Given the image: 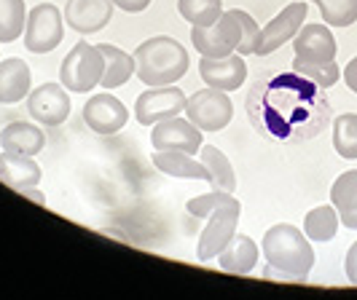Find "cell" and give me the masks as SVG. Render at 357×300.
I'll return each instance as SVG.
<instances>
[{"label":"cell","mask_w":357,"mask_h":300,"mask_svg":"<svg viewBox=\"0 0 357 300\" xmlns=\"http://www.w3.org/2000/svg\"><path fill=\"white\" fill-rule=\"evenodd\" d=\"M135 72L145 86H169L188 72V49L169 35H153L135 49Z\"/></svg>","instance_id":"6da1fadb"},{"label":"cell","mask_w":357,"mask_h":300,"mask_svg":"<svg viewBox=\"0 0 357 300\" xmlns=\"http://www.w3.org/2000/svg\"><path fill=\"white\" fill-rule=\"evenodd\" d=\"M261 252L268 265L277 271L290 274L296 282H306V276L314 268V249L309 244V236L290 223H277L264 233Z\"/></svg>","instance_id":"7a4b0ae2"},{"label":"cell","mask_w":357,"mask_h":300,"mask_svg":"<svg viewBox=\"0 0 357 300\" xmlns=\"http://www.w3.org/2000/svg\"><path fill=\"white\" fill-rule=\"evenodd\" d=\"M102 72H105V59L100 49L86 40H78L70 54L62 59L59 84L73 94H89L94 86H100Z\"/></svg>","instance_id":"3957f363"},{"label":"cell","mask_w":357,"mask_h":300,"mask_svg":"<svg viewBox=\"0 0 357 300\" xmlns=\"http://www.w3.org/2000/svg\"><path fill=\"white\" fill-rule=\"evenodd\" d=\"M24 46L33 54H49L65 40V14L54 3H38L27 11Z\"/></svg>","instance_id":"277c9868"},{"label":"cell","mask_w":357,"mask_h":300,"mask_svg":"<svg viewBox=\"0 0 357 300\" xmlns=\"http://www.w3.org/2000/svg\"><path fill=\"white\" fill-rule=\"evenodd\" d=\"M185 118L202 132H223L234 118L229 91H220L213 86L194 91L185 102Z\"/></svg>","instance_id":"5b68a950"},{"label":"cell","mask_w":357,"mask_h":300,"mask_svg":"<svg viewBox=\"0 0 357 300\" xmlns=\"http://www.w3.org/2000/svg\"><path fill=\"white\" fill-rule=\"evenodd\" d=\"M239 217H242V204L239 198L234 196L231 201L220 204L210 217H207V226L199 236L197 244V258L202 263H210L213 258H218L223 247L229 244L236 233V226H239Z\"/></svg>","instance_id":"8992f818"},{"label":"cell","mask_w":357,"mask_h":300,"mask_svg":"<svg viewBox=\"0 0 357 300\" xmlns=\"http://www.w3.org/2000/svg\"><path fill=\"white\" fill-rule=\"evenodd\" d=\"M239 40H242V27L231 11H223L220 19L207 27H191V46L202 56H210V59L234 54L239 49Z\"/></svg>","instance_id":"52a82bcc"},{"label":"cell","mask_w":357,"mask_h":300,"mask_svg":"<svg viewBox=\"0 0 357 300\" xmlns=\"http://www.w3.org/2000/svg\"><path fill=\"white\" fill-rule=\"evenodd\" d=\"M188 97L183 94V88L169 84V86H148L135 100V118L140 126H153L167 118H175L180 113H185Z\"/></svg>","instance_id":"ba28073f"},{"label":"cell","mask_w":357,"mask_h":300,"mask_svg":"<svg viewBox=\"0 0 357 300\" xmlns=\"http://www.w3.org/2000/svg\"><path fill=\"white\" fill-rule=\"evenodd\" d=\"M70 91L54 81H46L27 94V113L40 126H62L70 118Z\"/></svg>","instance_id":"9c48e42d"},{"label":"cell","mask_w":357,"mask_h":300,"mask_svg":"<svg viewBox=\"0 0 357 300\" xmlns=\"http://www.w3.org/2000/svg\"><path fill=\"white\" fill-rule=\"evenodd\" d=\"M306 14H309V6H306L304 0L287 3L266 27H261V40L255 46V56H268V54L277 52L280 46L290 43L293 38L298 35V30L304 27Z\"/></svg>","instance_id":"30bf717a"},{"label":"cell","mask_w":357,"mask_h":300,"mask_svg":"<svg viewBox=\"0 0 357 300\" xmlns=\"http://www.w3.org/2000/svg\"><path fill=\"white\" fill-rule=\"evenodd\" d=\"M126 121H129V110L110 91L94 94V97H89V102L84 105V124L89 126L94 134H100V137L119 134L126 126Z\"/></svg>","instance_id":"8fae6325"},{"label":"cell","mask_w":357,"mask_h":300,"mask_svg":"<svg viewBox=\"0 0 357 300\" xmlns=\"http://www.w3.org/2000/svg\"><path fill=\"white\" fill-rule=\"evenodd\" d=\"M151 145L153 150H183V153H199L202 145H204V137H202V129L191 124L188 118H167V121H159L151 129Z\"/></svg>","instance_id":"7c38bea8"},{"label":"cell","mask_w":357,"mask_h":300,"mask_svg":"<svg viewBox=\"0 0 357 300\" xmlns=\"http://www.w3.org/2000/svg\"><path fill=\"white\" fill-rule=\"evenodd\" d=\"M293 52L296 62L317 65V62H333L339 46L328 24H304L298 35L293 38Z\"/></svg>","instance_id":"4fadbf2b"},{"label":"cell","mask_w":357,"mask_h":300,"mask_svg":"<svg viewBox=\"0 0 357 300\" xmlns=\"http://www.w3.org/2000/svg\"><path fill=\"white\" fill-rule=\"evenodd\" d=\"M199 75L207 86L220 88V91H236L242 88V84L248 81V62L242 54H229V56H220V59H210V56H202L199 62Z\"/></svg>","instance_id":"5bb4252c"},{"label":"cell","mask_w":357,"mask_h":300,"mask_svg":"<svg viewBox=\"0 0 357 300\" xmlns=\"http://www.w3.org/2000/svg\"><path fill=\"white\" fill-rule=\"evenodd\" d=\"M113 0H68L65 3V24L78 35H94L105 30L113 19Z\"/></svg>","instance_id":"9a60e30c"},{"label":"cell","mask_w":357,"mask_h":300,"mask_svg":"<svg viewBox=\"0 0 357 300\" xmlns=\"http://www.w3.org/2000/svg\"><path fill=\"white\" fill-rule=\"evenodd\" d=\"M264 258L261 247L252 242L250 236L245 233H234V239L223 247V252L218 255V265L226 271V274H234V276H248L255 271L258 260Z\"/></svg>","instance_id":"2e32d148"},{"label":"cell","mask_w":357,"mask_h":300,"mask_svg":"<svg viewBox=\"0 0 357 300\" xmlns=\"http://www.w3.org/2000/svg\"><path fill=\"white\" fill-rule=\"evenodd\" d=\"M33 86V75L24 59L8 56L0 59V105H17L22 102Z\"/></svg>","instance_id":"e0dca14e"},{"label":"cell","mask_w":357,"mask_h":300,"mask_svg":"<svg viewBox=\"0 0 357 300\" xmlns=\"http://www.w3.org/2000/svg\"><path fill=\"white\" fill-rule=\"evenodd\" d=\"M40 180H43V169L36 156H19V153L0 150V182L19 191V188L40 185Z\"/></svg>","instance_id":"ac0fdd59"},{"label":"cell","mask_w":357,"mask_h":300,"mask_svg":"<svg viewBox=\"0 0 357 300\" xmlns=\"http://www.w3.org/2000/svg\"><path fill=\"white\" fill-rule=\"evenodd\" d=\"M46 148V134L30 121H14L0 129V150L19 156H38Z\"/></svg>","instance_id":"d6986e66"},{"label":"cell","mask_w":357,"mask_h":300,"mask_svg":"<svg viewBox=\"0 0 357 300\" xmlns=\"http://www.w3.org/2000/svg\"><path fill=\"white\" fill-rule=\"evenodd\" d=\"M153 166L169 177H180V180H204L210 182V169L194 161L191 153H183V150H153L151 153Z\"/></svg>","instance_id":"ffe728a7"},{"label":"cell","mask_w":357,"mask_h":300,"mask_svg":"<svg viewBox=\"0 0 357 300\" xmlns=\"http://www.w3.org/2000/svg\"><path fill=\"white\" fill-rule=\"evenodd\" d=\"M97 49L105 59V72L100 86L102 91H113V88L124 86L126 81L135 75V54H126L124 49L113 46V43H97Z\"/></svg>","instance_id":"44dd1931"},{"label":"cell","mask_w":357,"mask_h":300,"mask_svg":"<svg viewBox=\"0 0 357 300\" xmlns=\"http://www.w3.org/2000/svg\"><path fill=\"white\" fill-rule=\"evenodd\" d=\"M331 204L339 212L341 226L357 230V169H349L336 177L331 188Z\"/></svg>","instance_id":"7402d4cb"},{"label":"cell","mask_w":357,"mask_h":300,"mask_svg":"<svg viewBox=\"0 0 357 300\" xmlns=\"http://www.w3.org/2000/svg\"><path fill=\"white\" fill-rule=\"evenodd\" d=\"M199 156H202L199 161L210 169V185L218 188V191L234 194V191H236V172H234L229 156H226L220 148H215V145H202Z\"/></svg>","instance_id":"603a6c76"},{"label":"cell","mask_w":357,"mask_h":300,"mask_svg":"<svg viewBox=\"0 0 357 300\" xmlns=\"http://www.w3.org/2000/svg\"><path fill=\"white\" fill-rule=\"evenodd\" d=\"M339 212L333 204H322V207H314L312 212H306L304 217V233L309 236V242H320V244H328L331 239H336L339 233Z\"/></svg>","instance_id":"cb8c5ba5"},{"label":"cell","mask_w":357,"mask_h":300,"mask_svg":"<svg viewBox=\"0 0 357 300\" xmlns=\"http://www.w3.org/2000/svg\"><path fill=\"white\" fill-rule=\"evenodd\" d=\"M27 6L24 0H0V43H17L24 35Z\"/></svg>","instance_id":"d4e9b609"},{"label":"cell","mask_w":357,"mask_h":300,"mask_svg":"<svg viewBox=\"0 0 357 300\" xmlns=\"http://www.w3.org/2000/svg\"><path fill=\"white\" fill-rule=\"evenodd\" d=\"M178 11L191 27H207L220 19L223 0H178Z\"/></svg>","instance_id":"484cf974"},{"label":"cell","mask_w":357,"mask_h":300,"mask_svg":"<svg viewBox=\"0 0 357 300\" xmlns=\"http://www.w3.org/2000/svg\"><path fill=\"white\" fill-rule=\"evenodd\" d=\"M333 148L341 159H357V113H344L333 121Z\"/></svg>","instance_id":"4316f807"},{"label":"cell","mask_w":357,"mask_h":300,"mask_svg":"<svg viewBox=\"0 0 357 300\" xmlns=\"http://www.w3.org/2000/svg\"><path fill=\"white\" fill-rule=\"evenodd\" d=\"M328 27H352L357 22V0H312Z\"/></svg>","instance_id":"83f0119b"},{"label":"cell","mask_w":357,"mask_h":300,"mask_svg":"<svg viewBox=\"0 0 357 300\" xmlns=\"http://www.w3.org/2000/svg\"><path fill=\"white\" fill-rule=\"evenodd\" d=\"M293 70L298 72L301 78L306 81H312L314 86L320 88H331L333 84H339V65H336V59L333 62H317V65H304V62H293Z\"/></svg>","instance_id":"f1b7e54d"},{"label":"cell","mask_w":357,"mask_h":300,"mask_svg":"<svg viewBox=\"0 0 357 300\" xmlns=\"http://www.w3.org/2000/svg\"><path fill=\"white\" fill-rule=\"evenodd\" d=\"M231 14L239 19V27H242V40H239L236 54L250 56V54H255V46H258V40H261V27H258V22H255L248 11H242V8H231Z\"/></svg>","instance_id":"f546056e"},{"label":"cell","mask_w":357,"mask_h":300,"mask_svg":"<svg viewBox=\"0 0 357 300\" xmlns=\"http://www.w3.org/2000/svg\"><path fill=\"white\" fill-rule=\"evenodd\" d=\"M231 198H234V194H229V191L213 188L210 194H202V196H197V198H191V201L185 204V210H188L191 217H210L220 204H226V201H231Z\"/></svg>","instance_id":"4dcf8cb0"},{"label":"cell","mask_w":357,"mask_h":300,"mask_svg":"<svg viewBox=\"0 0 357 300\" xmlns=\"http://www.w3.org/2000/svg\"><path fill=\"white\" fill-rule=\"evenodd\" d=\"M151 3H153V0H113V6L126 11V14H143Z\"/></svg>","instance_id":"1f68e13d"},{"label":"cell","mask_w":357,"mask_h":300,"mask_svg":"<svg viewBox=\"0 0 357 300\" xmlns=\"http://www.w3.org/2000/svg\"><path fill=\"white\" fill-rule=\"evenodd\" d=\"M344 271H347V279L352 284H357V242L347 252V260H344Z\"/></svg>","instance_id":"d6a6232c"},{"label":"cell","mask_w":357,"mask_h":300,"mask_svg":"<svg viewBox=\"0 0 357 300\" xmlns=\"http://www.w3.org/2000/svg\"><path fill=\"white\" fill-rule=\"evenodd\" d=\"M344 84L349 86V91H355L357 94V56L355 59H349L347 68H344Z\"/></svg>","instance_id":"836d02e7"},{"label":"cell","mask_w":357,"mask_h":300,"mask_svg":"<svg viewBox=\"0 0 357 300\" xmlns=\"http://www.w3.org/2000/svg\"><path fill=\"white\" fill-rule=\"evenodd\" d=\"M19 196H27V198H33L36 204H40V207H46V196L38 191V185H30V188H19L17 191Z\"/></svg>","instance_id":"e575fe53"}]
</instances>
